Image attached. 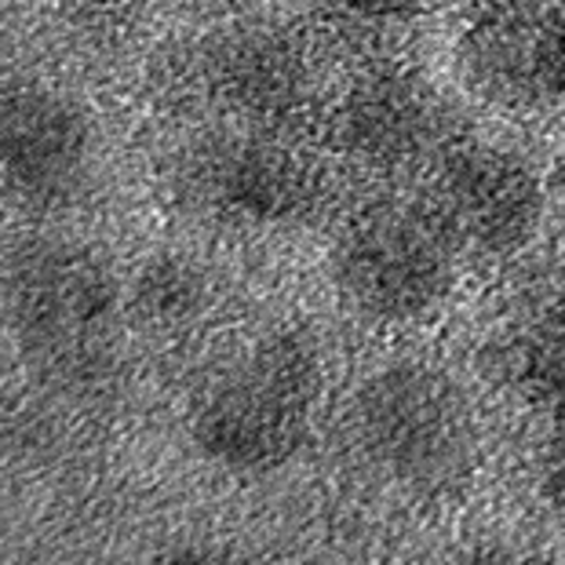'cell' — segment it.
<instances>
[{
	"instance_id": "obj_1",
	"label": "cell",
	"mask_w": 565,
	"mask_h": 565,
	"mask_svg": "<svg viewBox=\"0 0 565 565\" xmlns=\"http://www.w3.org/2000/svg\"><path fill=\"white\" fill-rule=\"evenodd\" d=\"M354 449L408 500H445L478 467V416L467 391L427 362H391L351 402Z\"/></svg>"
},
{
	"instance_id": "obj_2",
	"label": "cell",
	"mask_w": 565,
	"mask_h": 565,
	"mask_svg": "<svg viewBox=\"0 0 565 565\" xmlns=\"http://www.w3.org/2000/svg\"><path fill=\"white\" fill-rule=\"evenodd\" d=\"M318 351L292 332L248 343L198 394L190 438L234 475H274L303 449L321 408Z\"/></svg>"
},
{
	"instance_id": "obj_3",
	"label": "cell",
	"mask_w": 565,
	"mask_h": 565,
	"mask_svg": "<svg viewBox=\"0 0 565 565\" xmlns=\"http://www.w3.org/2000/svg\"><path fill=\"white\" fill-rule=\"evenodd\" d=\"M460 248L427 204L376 201L354 212L332 242V288L354 318L416 324L452 292Z\"/></svg>"
},
{
	"instance_id": "obj_4",
	"label": "cell",
	"mask_w": 565,
	"mask_h": 565,
	"mask_svg": "<svg viewBox=\"0 0 565 565\" xmlns=\"http://www.w3.org/2000/svg\"><path fill=\"white\" fill-rule=\"evenodd\" d=\"M4 310L22 351L58 380L99 376L110 354L117 285L74 242H33L4 267Z\"/></svg>"
},
{
	"instance_id": "obj_5",
	"label": "cell",
	"mask_w": 565,
	"mask_h": 565,
	"mask_svg": "<svg viewBox=\"0 0 565 565\" xmlns=\"http://www.w3.org/2000/svg\"><path fill=\"white\" fill-rule=\"evenodd\" d=\"M456 74L500 110L565 106V0H475L456 30Z\"/></svg>"
},
{
	"instance_id": "obj_6",
	"label": "cell",
	"mask_w": 565,
	"mask_h": 565,
	"mask_svg": "<svg viewBox=\"0 0 565 565\" xmlns=\"http://www.w3.org/2000/svg\"><path fill=\"white\" fill-rule=\"evenodd\" d=\"M427 209L460 252L511 256L544 223V179L500 142H449L430 172Z\"/></svg>"
},
{
	"instance_id": "obj_7",
	"label": "cell",
	"mask_w": 565,
	"mask_h": 565,
	"mask_svg": "<svg viewBox=\"0 0 565 565\" xmlns=\"http://www.w3.org/2000/svg\"><path fill=\"white\" fill-rule=\"evenodd\" d=\"M186 190L215 220L278 231L318 209L321 172L288 142L248 131L201 147L190 158Z\"/></svg>"
},
{
	"instance_id": "obj_8",
	"label": "cell",
	"mask_w": 565,
	"mask_h": 565,
	"mask_svg": "<svg viewBox=\"0 0 565 565\" xmlns=\"http://www.w3.org/2000/svg\"><path fill=\"white\" fill-rule=\"evenodd\" d=\"M95 131L70 95L19 84L0 95V194L22 209L74 201L92 172Z\"/></svg>"
},
{
	"instance_id": "obj_9",
	"label": "cell",
	"mask_w": 565,
	"mask_h": 565,
	"mask_svg": "<svg viewBox=\"0 0 565 565\" xmlns=\"http://www.w3.org/2000/svg\"><path fill=\"white\" fill-rule=\"evenodd\" d=\"M340 150L372 172H402L449 147V106L408 70H369L332 114Z\"/></svg>"
},
{
	"instance_id": "obj_10",
	"label": "cell",
	"mask_w": 565,
	"mask_h": 565,
	"mask_svg": "<svg viewBox=\"0 0 565 565\" xmlns=\"http://www.w3.org/2000/svg\"><path fill=\"white\" fill-rule=\"evenodd\" d=\"M503 376L525 405L565 416V292L529 307L503 340Z\"/></svg>"
},
{
	"instance_id": "obj_11",
	"label": "cell",
	"mask_w": 565,
	"mask_h": 565,
	"mask_svg": "<svg viewBox=\"0 0 565 565\" xmlns=\"http://www.w3.org/2000/svg\"><path fill=\"white\" fill-rule=\"evenodd\" d=\"M223 92L252 114H285L307 92V58L281 33H245L220 63Z\"/></svg>"
},
{
	"instance_id": "obj_12",
	"label": "cell",
	"mask_w": 565,
	"mask_h": 565,
	"mask_svg": "<svg viewBox=\"0 0 565 565\" xmlns=\"http://www.w3.org/2000/svg\"><path fill=\"white\" fill-rule=\"evenodd\" d=\"M204 307V278L186 259H153L136 281V310L153 324H175Z\"/></svg>"
},
{
	"instance_id": "obj_13",
	"label": "cell",
	"mask_w": 565,
	"mask_h": 565,
	"mask_svg": "<svg viewBox=\"0 0 565 565\" xmlns=\"http://www.w3.org/2000/svg\"><path fill=\"white\" fill-rule=\"evenodd\" d=\"M533 482L544 508L565 522V416L551 419V430L544 435L536 449L533 463Z\"/></svg>"
},
{
	"instance_id": "obj_14",
	"label": "cell",
	"mask_w": 565,
	"mask_h": 565,
	"mask_svg": "<svg viewBox=\"0 0 565 565\" xmlns=\"http://www.w3.org/2000/svg\"><path fill=\"white\" fill-rule=\"evenodd\" d=\"M335 4L365 22H402L413 15H424L435 0H335Z\"/></svg>"
}]
</instances>
